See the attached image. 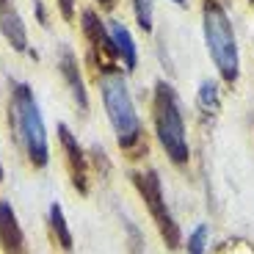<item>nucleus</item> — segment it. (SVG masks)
Listing matches in <instances>:
<instances>
[{
    "mask_svg": "<svg viewBox=\"0 0 254 254\" xmlns=\"http://www.w3.org/2000/svg\"><path fill=\"white\" fill-rule=\"evenodd\" d=\"M94 77L119 149L127 158H141L146 152V133L138 111H135V100L130 91V83H127L125 66L122 64L102 66V69H94Z\"/></svg>",
    "mask_w": 254,
    "mask_h": 254,
    "instance_id": "nucleus-1",
    "label": "nucleus"
},
{
    "mask_svg": "<svg viewBox=\"0 0 254 254\" xmlns=\"http://www.w3.org/2000/svg\"><path fill=\"white\" fill-rule=\"evenodd\" d=\"M202 36L218 80L224 86H235L241 80V47L227 0H202Z\"/></svg>",
    "mask_w": 254,
    "mask_h": 254,
    "instance_id": "nucleus-2",
    "label": "nucleus"
},
{
    "mask_svg": "<svg viewBox=\"0 0 254 254\" xmlns=\"http://www.w3.org/2000/svg\"><path fill=\"white\" fill-rule=\"evenodd\" d=\"M8 89H11L8 91V125H11L31 166L45 169L50 163V141H47V127L36 97H33V89L19 80H11Z\"/></svg>",
    "mask_w": 254,
    "mask_h": 254,
    "instance_id": "nucleus-3",
    "label": "nucleus"
},
{
    "mask_svg": "<svg viewBox=\"0 0 254 254\" xmlns=\"http://www.w3.org/2000/svg\"><path fill=\"white\" fill-rule=\"evenodd\" d=\"M152 122L155 135H158L163 152L169 155L174 166H185L190 160V141L188 127H185V114L180 94L169 80H158L152 91Z\"/></svg>",
    "mask_w": 254,
    "mask_h": 254,
    "instance_id": "nucleus-4",
    "label": "nucleus"
},
{
    "mask_svg": "<svg viewBox=\"0 0 254 254\" xmlns=\"http://www.w3.org/2000/svg\"><path fill=\"white\" fill-rule=\"evenodd\" d=\"M133 185L138 188L141 199H144L146 210H149V216H152V221H155V227H158L160 238L166 241V246L177 249L180 246V227H177V221H174L169 204H166L160 177L152 172V169H146V172H133Z\"/></svg>",
    "mask_w": 254,
    "mask_h": 254,
    "instance_id": "nucleus-5",
    "label": "nucleus"
},
{
    "mask_svg": "<svg viewBox=\"0 0 254 254\" xmlns=\"http://www.w3.org/2000/svg\"><path fill=\"white\" fill-rule=\"evenodd\" d=\"M58 72H61L66 89H69L75 105L80 108V114L89 111V89H86V80H83V72H80V64H77V53L72 50L69 45H61L58 47Z\"/></svg>",
    "mask_w": 254,
    "mask_h": 254,
    "instance_id": "nucleus-6",
    "label": "nucleus"
},
{
    "mask_svg": "<svg viewBox=\"0 0 254 254\" xmlns=\"http://www.w3.org/2000/svg\"><path fill=\"white\" fill-rule=\"evenodd\" d=\"M58 141L64 146V155H66V169H69L72 185H75L80 193L89 190V163H86V155H83L77 138L72 135V130L66 125H58Z\"/></svg>",
    "mask_w": 254,
    "mask_h": 254,
    "instance_id": "nucleus-7",
    "label": "nucleus"
},
{
    "mask_svg": "<svg viewBox=\"0 0 254 254\" xmlns=\"http://www.w3.org/2000/svg\"><path fill=\"white\" fill-rule=\"evenodd\" d=\"M0 33L6 36V42L14 47L17 53H28L31 50V39H28V28L19 17L14 0H0Z\"/></svg>",
    "mask_w": 254,
    "mask_h": 254,
    "instance_id": "nucleus-8",
    "label": "nucleus"
},
{
    "mask_svg": "<svg viewBox=\"0 0 254 254\" xmlns=\"http://www.w3.org/2000/svg\"><path fill=\"white\" fill-rule=\"evenodd\" d=\"M0 249H3V254H28L22 227L8 202H0Z\"/></svg>",
    "mask_w": 254,
    "mask_h": 254,
    "instance_id": "nucleus-9",
    "label": "nucleus"
},
{
    "mask_svg": "<svg viewBox=\"0 0 254 254\" xmlns=\"http://www.w3.org/2000/svg\"><path fill=\"white\" fill-rule=\"evenodd\" d=\"M108 33H111L114 50H116V56H119L125 72H127V75L135 72V69H138V47H135V39H133V33H130V28H127L122 19H111V22H108Z\"/></svg>",
    "mask_w": 254,
    "mask_h": 254,
    "instance_id": "nucleus-10",
    "label": "nucleus"
},
{
    "mask_svg": "<svg viewBox=\"0 0 254 254\" xmlns=\"http://www.w3.org/2000/svg\"><path fill=\"white\" fill-rule=\"evenodd\" d=\"M196 105L202 108V114H216V111L221 108V86H218V80L204 77V80L199 83Z\"/></svg>",
    "mask_w": 254,
    "mask_h": 254,
    "instance_id": "nucleus-11",
    "label": "nucleus"
},
{
    "mask_svg": "<svg viewBox=\"0 0 254 254\" xmlns=\"http://www.w3.org/2000/svg\"><path fill=\"white\" fill-rule=\"evenodd\" d=\"M50 227H53V238L64 252H72V232L66 227V218H64L61 204H50Z\"/></svg>",
    "mask_w": 254,
    "mask_h": 254,
    "instance_id": "nucleus-12",
    "label": "nucleus"
},
{
    "mask_svg": "<svg viewBox=\"0 0 254 254\" xmlns=\"http://www.w3.org/2000/svg\"><path fill=\"white\" fill-rule=\"evenodd\" d=\"M133 6V17L144 33H152L155 28V0H130Z\"/></svg>",
    "mask_w": 254,
    "mask_h": 254,
    "instance_id": "nucleus-13",
    "label": "nucleus"
},
{
    "mask_svg": "<svg viewBox=\"0 0 254 254\" xmlns=\"http://www.w3.org/2000/svg\"><path fill=\"white\" fill-rule=\"evenodd\" d=\"M207 238H210V229H207V224H199L193 232L188 235V254H204L207 252Z\"/></svg>",
    "mask_w": 254,
    "mask_h": 254,
    "instance_id": "nucleus-14",
    "label": "nucleus"
},
{
    "mask_svg": "<svg viewBox=\"0 0 254 254\" xmlns=\"http://www.w3.org/2000/svg\"><path fill=\"white\" fill-rule=\"evenodd\" d=\"M58 3V11H61L64 22H72L75 19V0H56Z\"/></svg>",
    "mask_w": 254,
    "mask_h": 254,
    "instance_id": "nucleus-15",
    "label": "nucleus"
},
{
    "mask_svg": "<svg viewBox=\"0 0 254 254\" xmlns=\"http://www.w3.org/2000/svg\"><path fill=\"white\" fill-rule=\"evenodd\" d=\"M100 3V8H105V11H111V8L116 6V0H97Z\"/></svg>",
    "mask_w": 254,
    "mask_h": 254,
    "instance_id": "nucleus-16",
    "label": "nucleus"
},
{
    "mask_svg": "<svg viewBox=\"0 0 254 254\" xmlns=\"http://www.w3.org/2000/svg\"><path fill=\"white\" fill-rule=\"evenodd\" d=\"M172 6H177V8H188L190 6V0H169Z\"/></svg>",
    "mask_w": 254,
    "mask_h": 254,
    "instance_id": "nucleus-17",
    "label": "nucleus"
},
{
    "mask_svg": "<svg viewBox=\"0 0 254 254\" xmlns=\"http://www.w3.org/2000/svg\"><path fill=\"white\" fill-rule=\"evenodd\" d=\"M0 183H3V160H0Z\"/></svg>",
    "mask_w": 254,
    "mask_h": 254,
    "instance_id": "nucleus-18",
    "label": "nucleus"
},
{
    "mask_svg": "<svg viewBox=\"0 0 254 254\" xmlns=\"http://www.w3.org/2000/svg\"><path fill=\"white\" fill-rule=\"evenodd\" d=\"M249 3H252V6H254V0H249Z\"/></svg>",
    "mask_w": 254,
    "mask_h": 254,
    "instance_id": "nucleus-19",
    "label": "nucleus"
}]
</instances>
